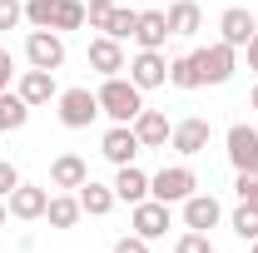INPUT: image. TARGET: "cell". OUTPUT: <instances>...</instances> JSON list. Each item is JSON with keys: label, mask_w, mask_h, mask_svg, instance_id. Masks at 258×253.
<instances>
[{"label": "cell", "mask_w": 258, "mask_h": 253, "mask_svg": "<svg viewBox=\"0 0 258 253\" xmlns=\"http://www.w3.org/2000/svg\"><path fill=\"white\" fill-rule=\"evenodd\" d=\"M95 95H99V114H109L114 124H134V114L144 109V90L124 75H109Z\"/></svg>", "instance_id": "cell-1"}, {"label": "cell", "mask_w": 258, "mask_h": 253, "mask_svg": "<svg viewBox=\"0 0 258 253\" xmlns=\"http://www.w3.org/2000/svg\"><path fill=\"white\" fill-rule=\"evenodd\" d=\"M25 20L35 30H80L85 25V5L80 0H25Z\"/></svg>", "instance_id": "cell-2"}, {"label": "cell", "mask_w": 258, "mask_h": 253, "mask_svg": "<svg viewBox=\"0 0 258 253\" xmlns=\"http://www.w3.org/2000/svg\"><path fill=\"white\" fill-rule=\"evenodd\" d=\"M60 124L64 129H90L99 119V95L95 90H85V85H75V90H60Z\"/></svg>", "instance_id": "cell-3"}, {"label": "cell", "mask_w": 258, "mask_h": 253, "mask_svg": "<svg viewBox=\"0 0 258 253\" xmlns=\"http://www.w3.org/2000/svg\"><path fill=\"white\" fill-rule=\"evenodd\" d=\"M194 65H199L204 85H228V80H233V70H238V50L224 45V40H214V45L194 50Z\"/></svg>", "instance_id": "cell-4"}, {"label": "cell", "mask_w": 258, "mask_h": 253, "mask_svg": "<svg viewBox=\"0 0 258 253\" xmlns=\"http://www.w3.org/2000/svg\"><path fill=\"white\" fill-rule=\"evenodd\" d=\"M194 189H199V179H194V169H189V164L159 169V174L149 179V199H159V204H184Z\"/></svg>", "instance_id": "cell-5"}, {"label": "cell", "mask_w": 258, "mask_h": 253, "mask_svg": "<svg viewBox=\"0 0 258 253\" xmlns=\"http://www.w3.org/2000/svg\"><path fill=\"white\" fill-rule=\"evenodd\" d=\"M25 60H30V70H60L64 65V35L60 30H30L25 35Z\"/></svg>", "instance_id": "cell-6"}, {"label": "cell", "mask_w": 258, "mask_h": 253, "mask_svg": "<svg viewBox=\"0 0 258 253\" xmlns=\"http://www.w3.org/2000/svg\"><path fill=\"white\" fill-rule=\"evenodd\" d=\"M209 139H214V129H209V119H199V114H189V119H179V124L169 129V144H174V154H204L209 149Z\"/></svg>", "instance_id": "cell-7"}, {"label": "cell", "mask_w": 258, "mask_h": 253, "mask_svg": "<svg viewBox=\"0 0 258 253\" xmlns=\"http://www.w3.org/2000/svg\"><path fill=\"white\" fill-rule=\"evenodd\" d=\"M124 70H129V80H134L139 90H159V85H169V60H164V50H139Z\"/></svg>", "instance_id": "cell-8"}, {"label": "cell", "mask_w": 258, "mask_h": 253, "mask_svg": "<svg viewBox=\"0 0 258 253\" xmlns=\"http://www.w3.org/2000/svg\"><path fill=\"white\" fill-rule=\"evenodd\" d=\"M129 228L139 233V238H164L169 233V204H159V199H144V204H134V214H129Z\"/></svg>", "instance_id": "cell-9"}, {"label": "cell", "mask_w": 258, "mask_h": 253, "mask_svg": "<svg viewBox=\"0 0 258 253\" xmlns=\"http://www.w3.org/2000/svg\"><path fill=\"white\" fill-rule=\"evenodd\" d=\"M253 35H258V20H253V10H243V5H228L224 15H219V40H224V45L243 50V45H248Z\"/></svg>", "instance_id": "cell-10"}, {"label": "cell", "mask_w": 258, "mask_h": 253, "mask_svg": "<svg viewBox=\"0 0 258 253\" xmlns=\"http://www.w3.org/2000/svg\"><path fill=\"white\" fill-rule=\"evenodd\" d=\"M45 204H50V194L40 189V184H15V189H10V199H5L10 219H20V223L45 219Z\"/></svg>", "instance_id": "cell-11"}, {"label": "cell", "mask_w": 258, "mask_h": 253, "mask_svg": "<svg viewBox=\"0 0 258 253\" xmlns=\"http://www.w3.org/2000/svg\"><path fill=\"white\" fill-rule=\"evenodd\" d=\"M15 95L25 99L30 109L50 104V99H60V85H55V70H25V75H20V85H15Z\"/></svg>", "instance_id": "cell-12"}, {"label": "cell", "mask_w": 258, "mask_h": 253, "mask_svg": "<svg viewBox=\"0 0 258 253\" xmlns=\"http://www.w3.org/2000/svg\"><path fill=\"white\" fill-rule=\"evenodd\" d=\"M224 144H228V164L233 169H258V129L253 124H233L224 134Z\"/></svg>", "instance_id": "cell-13"}, {"label": "cell", "mask_w": 258, "mask_h": 253, "mask_svg": "<svg viewBox=\"0 0 258 253\" xmlns=\"http://www.w3.org/2000/svg\"><path fill=\"white\" fill-rule=\"evenodd\" d=\"M169 114L164 109H139L134 114V139H139V149H164L169 144Z\"/></svg>", "instance_id": "cell-14"}, {"label": "cell", "mask_w": 258, "mask_h": 253, "mask_svg": "<svg viewBox=\"0 0 258 253\" xmlns=\"http://www.w3.org/2000/svg\"><path fill=\"white\" fill-rule=\"evenodd\" d=\"M219 219H224V209H219L214 194H189V199H184V228L209 233V228H219Z\"/></svg>", "instance_id": "cell-15"}, {"label": "cell", "mask_w": 258, "mask_h": 253, "mask_svg": "<svg viewBox=\"0 0 258 253\" xmlns=\"http://www.w3.org/2000/svg\"><path fill=\"white\" fill-rule=\"evenodd\" d=\"M99 154L109 159V164H134V154H139L134 124H114V129H104V139H99Z\"/></svg>", "instance_id": "cell-16"}, {"label": "cell", "mask_w": 258, "mask_h": 253, "mask_svg": "<svg viewBox=\"0 0 258 253\" xmlns=\"http://www.w3.org/2000/svg\"><path fill=\"white\" fill-rule=\"evenodd\" d=\"M90 70H95V75H104V80H109V75H119V70H124V45H119L114 35L90 40Z\"/></svg>", "instance_id": "cell-17"}, {"label": "cell", "mask_w": 258, "mask_h": 253, "mask_svg": "<svg viewBox=\"0 0 258 253\" xmlns=\"http://www.w3.org/2000/svg\"><path fill=\"white\" fill-rule=\"evenodd\" d=\"M134 45H139V50H164V45H169V15H164V10H139Z\"/></svg>", "instance_id": "cell-18"}, {"label": "cell", "mask_w": 258, "mask_h": 253, "mask_svg": "<svg viewBox=\"0 0 258 253\" xmlns=\"http://www.w3.org/2000/svg\"><path fill=\"white\" fill-rule=\"evenodd\" d=\"M164 15H169V35H179V40H189V35L204 30V10H199V0H174Z\"/></svg>", "instance_id": "cell-19"}, {"label": "cell", "mask_w": 258, "mask_h": 253, "mask_svg": "<svg viewBox=\"0 0 258 253\" xmlns=\"http://www.w3.org/2000/svg\"><path fill=\"white\" fill-rule=\"evenodd\" d=\"M114 199H124L129 209L144 204V199H149V174L134 169V164H119V174H114Z\"/></svg>", "instance_id": "cell-20"}, {"label": "cell", "mask_w": 258, "mask_h": 253, "mask_svg": "<svg viewBox=\"0 0 258 253\" xmlns=\"http://www.w3.org/2000/svg\"><path fill=\"white\" fill-rule=\"evenodd\" d=\"M90 179V164L80 154H55V164H50V184L55 189H80Z\"/></svg>", "instance_id": "cell-21"}, {"label": "cell", "mask_w": 258, "mask_h": 253, "mask_svg": "<svg viewBox=\"0 0 258 253\" xmlns=\"http://www.w3.org/2000/svg\"><path fill=\"white\" fill-rule=\"evenodd\" d=\"M114 204H119V199H114V184H95V179L80 184V209H85L90 219H104Z\"/></svg>", "instance_id": "cell-22"}, {"label": "cell", "mask_w": 258, "mask_h": 253, "mask_svg": "<svg viewBox=\"0 0 258 253\" xmlns=\"http://www.w3.org/2000/svg\"><path fill=\"white\" fill-rule=\"evenodd\" d=\"M80 194H55L50 204H45V219H50V228H75L80 223Z\"/></svg>", "instance_id": "cell-23"}, {"label": "cell", "mask_w": 258, "mask_h": 253, "mask_svg": "<svg viewBox=\"0 0 258 253\" xmlns=\"http://www.w3.org/2000/svg\"><path fill=\"white\" fill-rule=\"evenodd\" d=\"M25 119H30V104H25V99L15 95V90H5V95H0V134L20 129Z\"/></svg>", "instance_id": "cell-24"}, {"label": "cell", "mask_w": 258, "mask_h": 253, "mask_svg": "<svg viewBox=\"0 0 258 253\" xmlns=\"http://www.w3.org/2000/svg\"><path fill=\"white\" fill-rule=\"evenodd\" d=\"M169 85H174V90H199V85H204V75H199L194 55H179V60H169Z\"/></svg>", "instance_id": "cell-25"}, {"label": "cell", "mask_w": 258, "mask_h": 253, "mask_svg": "<svg viewBox=\"0 0 258 253\" xmlns=\"http://www.w3.org/2000/svg\"><path fill=\"white\" fill-rule=\"evenodd\" d=\"M134 25H139V10H129V5H114V15H109V30L114 40H134Z\"/></svg>", "instance_id": "cell-26"}, {"label": "cell", "mask_w": 258, "mask_h": 253, "mask_svg": "<svg viewBox=\"0 0 258 253\" xmlns=\"http://www.w3.org/2000/svg\"><path fill=\"white\" fill-rule=\"evenodd\" d=\"M228 223H233V233H238L243 243H253V238H258V209H248V204H238Z\"/></svg>", "instance_id": "cell-27"}, {"label": "cell", "mask_w": 258, "mask_h": 253, "mask_svg": "<svg viewBox=\"0 0 258 253\" xmlns=\"http://www.w3.org/2000/svg\"><path fill=\"white\" fill-rule=\"evenodd\" d=\"M233 194H238V204L258 209V169H238V184H233Z\"/></svg>", "instance_id": "cell-28"}, {"label": "cell", "mask_w": 258, "mask_h": 253, "mask_svg": "<svg viewBox=\"0 0 258 253\" xmlns=\"http://www.w3.org/2000/svg\"><path fill=\"white\" fill-rule=\"evenodd\" d=\"M109 15H114V0H90V5H85V20H90L99 35L109 30Z\"/></svg>", "instance_id": "cell-29"}, {"label": "cell", "mask_w": 258, "mask_h": 253, "mask_svg": "<svg viewBox=\"0 0 258 253\" xmlns=\"http://www.w3.org/2000/svg\"><path fill=\"white\" fill-rule=\"evenodd\" d=\"M25 25V0H0V30H20Z\"/></svg>", "instance_id": "cell-30"}, {"label": "cell", "mask_w": 258, "mask_h": 253, "mask_svg": "<svg viewBox=\"0 0 258 253\" xmlns=\"http://www.w3.org/2000/svg\"><path fill=\"white\" fill-rule=\"evenodd\" d=\"M174 253H214V248H209V233L184 228V233H179V243H174Z\"/></svg>", "instance_id": "cell-31"}, {"label": "cell", "mask_w": 258, "mask_h": 253, "mask_svg": "<svg viewBox=\"0 0 258 253\" xmlns=\"http://www.w3.org/2000/svg\"><path fill=\"white\" fill-rule=\"evenodd\" d=\"M20 184V174H15V164L10 159H0V199H10V189Z\"/></svg>", "instance_id": "cell-32"}, {"label": "cell", "mask_w": 258, "mask_h": 253, "mask_svg": "<svg viewBox=\"0 0 258 253\" xmlns=\"http://www.w3.org/2000/svg\"><path fill=\"white\" fill-rule=\"evenodd\" d=\"M114 253H149V238H139V233H124V238L114 243Z\"/></svg>", "instance_id": "cell-33"}, {"label": "cell", "mask_w": 258, "mask_h": 253, "mask_svg": "<svg viewBox=\"0 0 258 253\" xmlns=\"http://www.w3.org/2000/svg\"><path fill=\"white\" fill-rule=\"evenodd\" d=\"M10 80H15V60H10V50L0 45V95L10 90Z\"/></svg>", "instance_id": "cell-34"}, {"label": "cell", "mask_w": 258, "mask_h": 253, "mask_svg": "<svg viewBox=\"0 0 258 253\" xmlns=\"http://www.w3.org/2000/svg\"><path fill=\"white\" fill-rule=\"evenodd\" d=\"M243 50H248V70H258V35L248 40V45H243Z\"/></svg>", "instance_id": "cell-35"}, {"label": "cell", "mask_w": 258, "mask_h": 253, "mask_svg": "<svg viewBox=\"0 0 258 253\" xmlns=\"http://www.w3.org/2000/svg\"><path fill=\"white\" fill-rule=\"evenodd\" d=\"M5 223H10V209H5V199H0V228H5Z\"/></svg>", "instance_id": "cell-36"}, {"label": "cell", "mask_w": 258, "mask_h": 253, "mask_svg": "<svg viewBox=\"0 0 258 253\" xmlns=\"http://www.w3.org/2000/svg\"><path fill=\"white\" fill-rule=\"evenodd\" d=\"M248 104H253V109H258V85H253V95H248Z\"/></svg>", "instance_id": "cell-37"}, {"label": "cell", "mask_w": 258, "mask_h": 253, "mask_svg": "<svg viewBox=\"0 0 258 253\" xmlns=\"http://www.w3.org/2000/svg\"><path fill=\"white\" fill-rule=\"evenodd\" d=\"M253 253H258V238H253Z\"/></svg>", "instance_id": "cell-38"}]
</instances>
